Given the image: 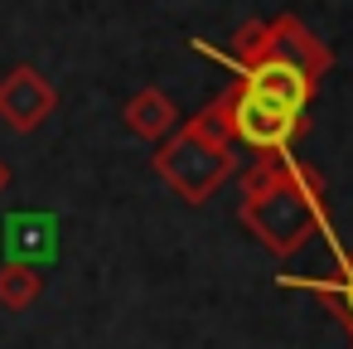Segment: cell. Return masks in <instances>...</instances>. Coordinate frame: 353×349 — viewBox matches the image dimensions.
Masks as SVG:
<instances>
[{
	"label": "cell",
	"instance_id": "6da1fadb",
	"mask_svg": "<svg viewBox=\"0 0 353 349\" xmlns=\"http://www.w3.org/2000/svg\"><path fill=\"white\" fill-rule=\"evenodd\" d=\"M242 223L281 257H295L329 228L324 180L295 155H256L242 180Z\"/></svg>",
	"mask_w": 353,
	"mask_h": 349
},
{
	"label": "cell",
	"instance_id": "7a4b0ae2",
	"mask_svg": "<svg viewBox=\"0 0 353 349\" xmlns=\"http://www.w3.org/2000/svg\"><path fill=\"white\" fill-rule=\"evenodd\" d=\"M310 97H314V83L300 78L295 68L256 64V68H242L237 83L208 112L218 117L228 141H242L256 155H285L295 146V136L305 131Z\"/></svg>",
	"mask_w": 353,
	"mask_h": 349
},
{
	"label": "cell",
	"instance_id": "3957f363",
	"mask_svg": "<svg viewBox=\"0 0 353 349\" xmlns=\"http://www.w3.org/2000/svg\"><path fill=\"white\" fill-rule=\"evenodd\" d=\"M155 175L184 199V204H203L228 175H232V141L218 126V117L203 107L199 117H189L170 141H160L155 151Z\"/></svg>",
	"mask_w": 353,
	"mask_h": 349
},
{
	"label": "cell",
	"instance_id": "277c9868",
	"mask_svg": "<svg viewBox=\"0 0 353 349\" xmlns=\"http://www.w3.org/2000/svg\"><path fill=\"white\" fill-rule=\"evenodd\" d=\"M228 59L242 68H256V64H276V68H295L300 78L319 83L334 64V54L295 20V15H281V20H256V25H242L232 35V49Z\"/></svg>",
	"mask_w": 353,
	"mask_h": 349
},
{
	"label": "cell",
	"instance_id": "5b68a950",
	"mask_svg": "<svg viewBox=\"0 0 353 349\" xmlns=\"http://www.w3.org/2000/svg\"><path fill=\"white\" fill-rule=\"evenodd\" d=\"M59 107V88L34 68V64H15L6 78H0V122L10 131H39Z\"/></svg>",
	"mask_w": 353,
	"mask_h": 349
},
{
	"label": "cell",
	"instance_id": "8992f818",
	"mask_svg": "<svg viewBox=\"0 0 353 349\" xmlns=\"http://www.w3.org/2000/svg\"><path fill=\"white\" fill-rule=\"evenodd\" d=\"M6 252L10 262H25V267H39L59 252V223L49 214H10L6 223Z\"/></svg>",
	"mask_w": 353,
	"mask_h": 349
},
{
	"label": "cell",
	"instance_id": "52a82bcc",
	"mask_svg": "<svg viewBox=\"0 0 353 349\" xmlns=\"http://www.w3.org/2000/svg\"><path fill=\"white\" fill-rule=\"evenodd\" d=\"M126 126H131L136 136H145V141H170V136L179 131V107H174L170 93L141 88V93L126 102Z\"/></svg>",
	"mask_w": 353,
	"mask_h": 349
},
{
	"label": "cell",
	"instance_id": "ba28073f",
	"mask_svg": "<svg viewBox=\"0 0 353 349\" xmlns=\"http://www.w3.org/2000/svg\"><path fill=\"white\" fill-rule=\"evenodd\" d=\"M44 291V276L39 267H25V262H6L0 267V305L6 310H30Z\"/></svg>",
	"mask_w": 353,
	"mask_h": 349
},
{
	"label": "cell",
	"instance_id": "9c48e42d",
	"mask_svg": "<svg viewBox=\"0 0 353 349\" xmlns=\"http://www.w3.org/2000/svg\"><path fill=\"white\" fill-rule=\"evenodd\" d=\"M314 291H324L329 301H334V310H339V320L353 330V252L334 267V276H319L314 281Z\"/></svg>",
	"mask_w": 353,
	"mask_h": 349
},
{
	"label": "cell",
	"instance_id": "30bf717a",
	"mask_svg": "<svg viewBox=\"0 0 353 349\" xmlns=\"http://www.w3.org/2000/svg\"><path fill=\"white\" fill-rule=\"evenodd\" d=\"M6 185H10V165L0 160V194H6Z\"/></svg>",
	"mask_w": 353,
	"mask_h": 349
},
{
	"label": "cell",
	"instance_id": "8fae6325",
	"mask_svg": "<svg viewBox=\"0 0 353 349\" xmlns=\"http://www.w3.org/2000/svg\"><path fill=\"white\" fill-rule=\"evenodd\" d=\"M348 344H353V330H348Z\"/></svg>",
	"mask_w": 353,
	"mask_h": 349
}]
</instances>
